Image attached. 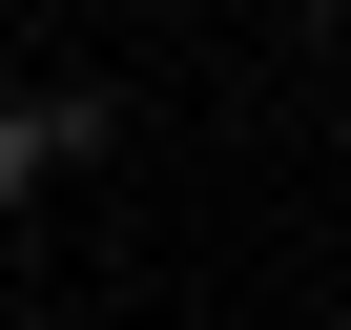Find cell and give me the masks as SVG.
I'll return each instance as SVG.
<instances>
[{
    "mask_svg": "<svg viewBox=\"0 0 351 330\" xmlns=\"http://www.w3.org/2000/svg\"><path fill=\"white\" fill-rule=\"evenodd\" d=\"M104 124H124L104 83H62V103H0V207H42L62 165H104Z\"/></svg>",
    "mask_w": 351,
    "mask_h": 330,
    "instance_id": "1",
    "label": "cell"
},
{
    "mask_svg": "<svg viewBox=\"0 0 351 330\" xmlns=\"http://www.w3.org/2000/svg\"><path fill=\"white\" fill-rule=\"evenodd\" d=\"M289 21H330V0H289Z\"/></svg>",
    "mask_w": 351,
    "mask_h": 330,
    "instance_id": "2",
    "label": "cell"
}]
</instances>
